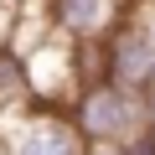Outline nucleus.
<instances>
[{
  "instance_id": "obj_1",
  "label": "nucleus",
  "mask_w": 155,
  "mask_h": 155,
  "mask_svg": "<svg viewBox=\"0 0 155 155\" xmlns=\"http://www.w3.org/2000/svg\"><path fill=\"white\" fill-rule=\"evenodd\" d=\"M124 114H129V104H124V93H114V88H98V93L88 98V109H83V119H88L93 134H119V129H124Z\"/></svg>"
},
{
  "instance_id": "obj_2",
  "label": "nucleus",
  "mask_w": 155,
  "mask_h": 155,
  "mask_svg": "<svg viewBox=\"0 0 155 155\" xmlns=\"http://www.w3.org/2000/svg\"><path fill=\"white\" fill-rule=\"evenodd\" d=\"M16 155H72V134L57 129V124H36V129L21 134Z\"/></svg>"
},
{
  "instance_id": "obj_3",
  "label": "nucleus",
  "mask_w": 155,
  "mask_h": 155,
  "mask_svg": "<svg viewBox=\"0 0 155 155\" xmlns=\"http://www.w3.org/2000/svg\"><path fill=\"white\" fill-rule=\"evenodd\" d=\"M57 5H62V21L78 26V31H88V26L104 21V0H57Z\"/></svg>"
},
{
  "instance_id": "obj_4",
  "label": "nucleus",
  "mask_w": 155,
  "mask_h": 155,
  "mask_svg": "<svg viewBox=\"0 0 155 155\" xmlns=\"http://www.w3.org/2000/svg\"><path fill=\"white\" fill-rule=\"evenodd\" d=\"M98 155H109V150H98Z\"/></svg>"
}]
</instances>
